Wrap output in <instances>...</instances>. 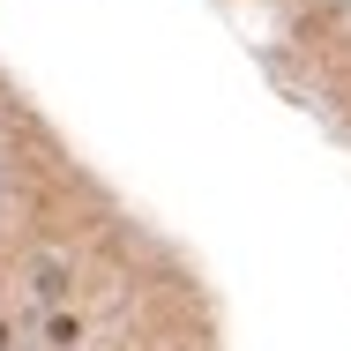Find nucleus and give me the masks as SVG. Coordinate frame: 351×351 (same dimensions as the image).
<instances>
[{
	"label": "nucleus",
	"mask_w": 351,
	"mask_h": 351,
	"mask_svg": "<svg viewBox=\"0 0 351 351\" xmlns=\"http://www.w3.org/2000/svg\"><path fill=\"white\" fill-rule=\"evenodd\" d=\"M8 344H15V337H8V322H0V351H8Z\"/></svg>",
	"instance_id": "f03ea898"
},
{
	"label": "nucleus",
	"mask_w": 351,
	"mask_h": 351,
	"mask_svg": "<svg viewBox=\"0 0 351 351\" xmlns=\"http://www.w3.org/2000/svg\"><path fill=\"white\" fill-rule=\"evenodd\" d=\"M60 284H68V269H60V262H38V291H45V299H60Z\"/></svg>",
	"instance_id": "f257e3e1"
}]
</instances>
